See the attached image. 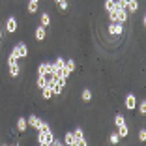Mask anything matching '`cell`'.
Returning <instances> with one entry per match:
<instances>
[{
	"mask_svg": "<svg viewBox=\"0 0 146 146\" xmlns=\"http://www.w3.org/2000/svg\"><path fill=\"white\" fill-rule=\"evenodd\" d=\"M52 141H54V133H52V129H49V131L38 129V144H41V146H52Z\"/></svg>",
	"mask_w": 146,
	"mask_h": 146,
	"instance_id": "6da1fadb",
	"label": "cell"
},
{
	"mask_svg": "<svg viewBox=\"0 0 146 146\" xmlns=\"http://www.w3.org/2000/svg\"><path fill=\"white\" fill-rule=\"evenodd\" d=\"M9 56H13V58H17V60H21V58H26V56H28V47H26V43H25V41H19V43H15V47L11 49Z\"/></svg>",
	"mask_w": 146,
	"mask_h": 146,
	"instance_id": "7a4b0ae2",
	"label": "cell"
},
{
	"mask_svg": "<svg viewBox=\"0 0 146 146\" xmlns=\"http://www.w3.org/2000/svg\"><path fill=\"white\" fill-rule=\"evenodd\" d=\"M8 71H9V77H13V79L21 75V62L9 54H8Z\"/></svg>",
	"mask_w": 146,
	"mask_h": 146,
	"instance_id": "3957f363",
	"label": "cell"
},
{
	"mask_svg": "<svg viewBox=\"0 0 146 146\" xmlns=\"http://www.w3.org/2000/svg\"><path fill=\"white\" fill-rule=\"evenodd\" d=\"M107 32H109V36H112V38H120V36L124 34V25H120V23H109Z\"/></svg>",
	"mask_w": 146,
	"mask_h": 146,
	"instance_id": "277c9868",
	"label": "cell"
},
{
	"mask_svg": "<svg viewBox=\"0 0 146 146\" xmlns=\"http://www.w3.org/2000/svg\"><path fill=\"white\" fill-rule=\"evenodd\" d=\"M4 28H6V32H8V34H15V32H17V28H19V21H17V17L9 15V17L6 19Z\"/></svg>",
	"mask_w": 146,
	"mask_h": 146,
	"instance_id": "5b68a950",
	"label": "cell"
},
{
	"mask_svg": "<svg viewBox=\"0 0 146 146\" xmlns=\"http://www.w3.org/2000/svg\"><path fill=\"white\" fill-rule=\"evenodd\" d=\"M73 135H75V146H86L88 144V141L84 139V131H82L81 125H77V127L73 129Z\"/></svg>",
	"mask_w": 146,
	"mask_h": 146,
	"instance_id": "8992f818",
	"label": "cell"
},
{
	"mask_svg": "<svg viewBox=\"0 0 146 146\" xmlns=\"http://www.w3.org/2000/svg\"><path fill=\"white\" fill-rule=\"evenodd\" d=\"M137 96L135 94H125V98H124V105H125V109L127 111H135V107H137Z\"/></svg>",
	"mask_w": 146,
	"mask_h": 146,
	"instance_id": "52a82bcc",
	"label": "cell"
},
{
	"mask_svg": "<svg viewBox=\"0 0 146 146\" xmlns=\"http://www.w3.org/2000/svg\"><path fill=\"white\" fill-rule=\"evenodd\" d=\"M45 38H47V30H45V26L38 25L34 28V39H36V41H45Z\"/></svg>",
	"mask_w": 146,
	"mask_h": 146,
	"instance_id": "ba28073f",
	"label": "cell"
},
{
	"mask_svg": "<svg viewBox=\"0 0 146 146\" xmlns=\"http://www.w3.org/2000/svg\"><path fill=\"white\" fill-rule=\"evenodd\" d=\"M26 122H28V127H34L36 131L39 129V124H41V118L39 116H36V114H30L28 118H26Z\"/></svg>",
	"mask_w": 146,
	"mask_h": 146,
	"instance_id": "9c48e42d",
	"label": "cell"
},
{
	"mask_svg": "<svg viewBox=\"0 0 146 146\" xmlns=\"http://www.w3.org/2000/svg\"><path fill=\"white\" fill-rule=\"evenodd\" d=\"M17 129L21 131V133H25L26 129H28V122H26L25 116H19V118H17Z\"/></svg>",
	"mask_w": 146,
	"mask_h": 146,
	"instance_id": "30bf717a",
	"label": "cell"
},
{
	"mask_svg": "<svg viewBox=\"0 0 146 146\" xmlns=\"http://www.w3.org/2000/svg\"><path fill=\"white\" fill-rule=\"evenodd\" d=\"M39 25L41 26H51V15H49V11H43L41 13V17H39Z\"/></svg>",
	"mask_w": 146,
	"mask_h": 146,
	"instance_id": "8fae6325",
	"label": "cell"
},
{
	"mask_svg": "<svg viewBox=\"0 0 146 146\" xmlns=\"http://www.w3.org/2000/svg\"><path fill=\"white\" fill-rule=\"evenodd\" d=\"M47 71H52L51 62H41V64L38 66V75H43V73H47Z\"/></svg>",
	"mask_w": 146,
	"mask_h": 146,
	"instance_id": "7c38bea8",
	"label": "cell"
},
{
	"mask_svg": "<svg viewBox=\"0 0 146 146\" xmlns=\"http://www.w3.org/2000/svg\"><path fill=\"white\" fill-rule=\"evenodd\" d=\"M64 144L75 146V135H73V131H66V135H64Z\"/></svg>",
	"mask_w": 146,
	"mask_h": 146,
	"instance_id": "4fadbf2b",
	"label": "cell"
},
{
	"mask_svg": "<svg viewBox=\"0 0 146 146\" xmlns=\"http://www.w3.org/2000/svg\"><path fill=\"white\" fill-rule=\"evenodd\" d=\"M116 133H118V137H120V139H127V135H129V127H127V124L120 125Z\"/></svg>",
	"mask_w": 146,
	"mask_h": 146,
	"instance_id": "5bb4252c",
	"label": "cell"
},
{
	"mask_svg": "<svg viewBox=\"0 0 146 146\" xmlns=\"http://www.w3.org/2000/svg\"><path fill=\"white\" fill-rule=\"evenodd\" d=\"M38 9H39V4H38V2H30V0H28V4H26V11L30 13V15H34Z\"/></svg>",
	"mask_w": 146,
	"mask_h": 146,
	"instance_id": "9a60e30c",
	"label": "cell"
},
{
	"mask_svg": "<svg viewBox=\"0 0 146 146\" xmlns=\"http://www.w3.org/2000/svg\"><path fill=\"white\" fill-rule=\"evenodd\" d=\"M41 98L45 99V101H49V99H52L54 96H52V92H51V88L49 86H45V88H41Z\"/></svg>",
	"mask_w": 146,
	"mask_h": 146,
	"instance_id": "2e32d148",
	"label": "cell"
},
{
	"mask_svg": "<svg viewBox=\"0 0 146 146\" xmlns=\"http://www.w3.org/2000/svg\"><path fill=\"white\" fill-rule=\"evenodd\" d=\"M124 124H127V122H125V116L118 112V114L114 116V125H116V127H120V125H124Z\"/></svg>",
	"mask_w": 146,
	"mask_h": 146,
	"instance_id": "e0dca14e",
	"label": "cell"
},
{
	"mask_svg": "<svg viewBox=\"0 0 146 146\" xmlns=\"http://www.w3.org/2000/svg\"><path fill=\"white\" fill-rule=\"evenodd\" d=\"M81 99H82V101H86V103L92 99V90H90V88H84V90L81 92Z\"/></svg>",
	"mask_w": 146,
	"mask_h": 146,
	"instance_id": "ac0fdd59",
	"label": "cell"
},
{
	"mask_svg": "<svg viewBox=\"0 0 146 146\" xmlns=\"http://www.w3.org/2000/svg\"><path fill=\"white\" fill-rule=\"evenodd\" d=\"M135 109H139L141 116H144V114H146V99H141V101H137V107H135Z\"/></svg>",
	"mask_w": 146,
	"mask_h": 146,
	"instance_id": "d6986e66",
	"label": "cell"
},
{
	"mask_svg": "<svg viewBox=\"0 0 146 146\" xmlns=\"http://www.w3.org/2000/svg\"><path fill=\"white\" fill-rule=\"evenodd\" d=\"M66 68L69 69V73H73L75 69H77V64H75V60H73V58H69V60H66Z\"/></svg>",
	"mask_w": 146,
	"mask_h": 146,
	"instance_id": "ffe728a7",
	"label": "cell"
},
{
	"mask_svg": "<svg viewBox=\"0 0 146 146\" xmlns=\"http://www.w3.org/2000/svg\"><path fill=\"white\" fill-rule=\"evenodd\" d=\"M56 6H58V9H60V11H68V8H69L68 0H60V2H56Z\"/></svg>",
	"mask_w": 146,
	"mask_h": 146,
	"instance_id": "44dd1931",
	"label": "cell"
},
{
	"mask_svg": "<svg viewBox=\"0 0 146 146\" xmlns=\"http://www.w3.org/2000/svg\"><path fill=\"white\" fill-rule=\"evenodd\" d=\"M112 8H114V0H105L103 2V9L105 11H111Z\"/></svg>",
	"mask_w": 146,
	"mask_h": 146,
	"instance_id": "7402d4cb",
	"label": "cell"
},
{
	"mask_svg": "<svg viewBox=\"0 0 146 146\" xmlns=\"http://www.w3.org/2000/svg\"><path fill=\"white\" fill-rule=\"evenodd\" d=\"M109 142H111V144H118V142H120L118 133H111V135H109Z\"/></svg>",
	"mask_w": 146,
	"mask_h": 146,
	"instance_id": "603a6c76",
	"label": "cell"
},
{
	"mask_svg": "<svg viewBox=\"0 0 146 146\" xmlns=\"http://www.w3.org/2000/svg\"><path fill=\"white\" fill-rule=\"evenodd\" d=\"M139 141H141V142H144V141H146V129H144V127L139 129Z\"/></svg>",
	"mask_w": 146,
	"mask_h": 146,
	"instance_id": "cb8c5ba5",
	"label": "cell"
},
{
	"mask_svg": "<svg viewBox=\"0 0 146 146\" xmlns=\"http://www.w3.org/2000/svg\"><path fill=\"white\" fill-rule=\"evenodd\" d=\"M30 2H38V4H39V0H30Z\"/></svg>",
	"mask_w": 146,
	"mask_h": 146,
	"instance_id": "d4e9b609",
	"label": "cell"
},
{
	"mask_svg": "<svg viewBox=\"0 0 146 146\" xmlns=\"http://www.w3.org/2000/svg\"><path fill=\"white\" fill-rule=\"evenodd\" d=\"M54 2H60V0H54Z\"/></svg>",
	"mask_w": 146,
	"mask_h": 146,
	"instance_id": "484cf974",
	"label": "cell"
}]
</instances>
